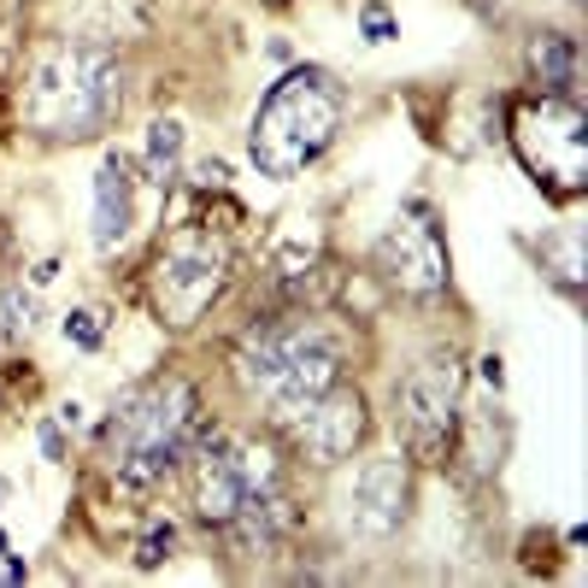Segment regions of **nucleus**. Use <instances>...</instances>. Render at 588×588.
I'll use <instances>...</instances> for the list:
<instances>
[{"label": "nucleus", "mask_w": 588, "mask_h": 588, "mask_svg": "<svg viewBox=\"0 0 588 588\" xmlns=\"http://www.w3.org/2000/svg\"><path fill=\"white\" fill-rule=\"evenodd\" d=\"M200 436V394L183 377H160L148 389H130L112 412V465L124 489H160L177 471V459H188V442Z\"/></svg>", "instance_id": "20e7f679"}, {"label": "nucleus", "mask_w": 588, "mask_h": 588, "mask_svg": "<svg viewBox=\"0 0 588 588\" xmlns=\"http://www.w3.org/2000/svg\"><path fill=\"white\" fill-rule=\"evenodd\" d=\"M366 394L359 389H341L330 383L324 394H313L294 418L283 424L294 436V454H301L306 465H318V471H330V465H341L359 447V436H366Z\"/></svg>", "instance_id": "9b49d317"}, {"label": "nucleus", "mask_w": 588, "mask_h": 588, "mask_svg": "<svg viewBox=\"0 0 588 588\" xmlns=\"http://www.w3.org/2000/svg\"><path fill=\"white\" fill-rule=\"evenodd\" d=\"M482 383H489L494 394H500V383H507V371H500V359L489 353V359H482Z\"/></svg>", "instance_id": "412c9836"}, {"label": "nucleus", "mask_w": 588, "mask_h": 588, "mask_svg": "<svg viewBox=\"0 0 588 588\" xmlns=\"http://www.w3.org/2000/svg\"><path fill=\"white\" fill-rule=\"evenodd\" d=\"M195 177H200V188H218V183H224V177H230V171H224V165H218V160H206V165H200V171H195Z\"/></svg>", "instance_id": "aec40b11"}, {"label": "nucleus", "mask_w": 588, "mask_h": 588, "mask_svg": "<svg viewBox=\"0 0 588 588\" xmlns=\"http://www.w3.org/2000/svg\"><path fill=\"white\" fill-rule=\"evenodd\" d=\"M7 318H12V330H30V324H36V306H30V294L7 288Z\"/></svg>", "instance_id": "a211bd4d"}, {"label": "nucleus", "mask_w": 588, "mask_h": 588, "mask_svg": "<svg viewBox=\"0 0 588 588\" xmlns=\"http://www.w3.org/2000/svg\"><path fill=\"white\" fill-rule=\"evenodd\" d=\"M341 107H348V100H341L330 72H318V65H294L288 77L271 83V95L259 100V112H253V130H248L253 165L265 171V177H276V183L301 177V171L336 142Z\"/></svg>", "instance_id": "7ed1b4c3"}, {"label": "nucleus", "mask_w": 588, "mask_h": 588, "mask_svg": "<svg viewBox=\"0 0 588 588\" xmlns=\"http://www.w3.org/2000/svg\"><path fill=\"white\" fill-rule=\"evenodd\" d=\"M177 160H183V124L177 118H153L148 124V153H142V165H148V183H171L177 177Z\"/></svg>", "instance_id": "4468645a"}, {"label": "nucleus", "mask_w": 588, "mask_h": 588, "mask_svg": "<svg viewBox=\"0 0 588 588\" xmlns=\"http://www.w3.org/2000/svg\"><path fill=\"white\" fill-rule=\"evenodd\" d=\"M171 547H177V530L171 524H153L142 542H135V570H160L171 559Z\"/></svg>", "instance_id": "dca6fc26"}, {"label": "nucleus", "mask_w": 588, "mask_h": 588, "mask_svg": "<svg viewBox=\"0 0 588 588\" xmlns=\"http://www.w3.org/2000/svg\"><path fill=\"white\" fill-rule=\"evenodd\" d=\"M377 271L394 294H412V301H436L447 288V248L424 206L389 224V236L377 241Z\"/></svg>", "instance_id": "1a4fd4ad"}, {"label": "nucleus", "mask_w": 588, "mask_h": 588, "mask_svg": "<svg viewBox=\"0 0 588 588\" xmlns=\"http://www.w3.org/2000/svg\"><path fill=\"white\" fill-rule=\"evenodd\" d=\"M530 72L542 77L547 95H565L570 83H577V42L559 36V30H547V36L530 42Z\"/></svg>", "instance_id": "ddd939ff"}, {"label": "nucleus", "mask_w": 588, "mask_h": 588, "mask_svg": "<svg viewBox=\"0 0 588 588\" xmlns=\"http://www.w3.org/2000/svg\"><path fill=\"white\" fill-rule=\"evenodd\" d=\"M135 224V183H130V165L124 153H107L95 171V248L112 253L118 241L130 236Z\"/></svg>", "instance_id": "f8f14e48"}, {"label": "nucleus", "mask_w": 588, "mask_h": 588, "mask_svg": "<svg viewBox=\"0 0 588 588\" xmlns=\"http://www.w3.org/2000/svg\"><path fill=\"white\" fill-rule=\"evenodd\" d=\"M465 412V366L459 353H424L401 383H394V436L406 442L412 459L436 465L459 436Z\"/></svg>", "instance_id": "6e6552de"}, {"label": "nucleus", "mask_w": 588, "mask_h": 588, "mask_svg": "<svg viewBox=\"0 0 588 588\" xmlns=\"http://www.w3.org/2000/svg\"><path fill=\"white\" fill-rule=\"evenodd\" d=\"M406 507H412V471L401 454L366 459L341 489V524H348L353 542H389L406 524Z\"/></svg>", "instance_id": "9d476101"}, {"label": "nucleus", "mask_w": 588, "mask_h": 588, "mask_svg": "<svg viewBox=\"0 0 588 588\" xmlns=\"http://www.w3.org/2000/svg\"><path fill=\"white\" fill-rule=\"evenodd\" d=\"M7 500H12V477H0V507H7Z\"/></svg>", "instance_id": "4be33fe9"}, {"label": "nucleus", "mask_w": 588, "mask_h": 588, "mask_svg": "<svg viewBox=\"0 0 588 588\" xmlns=\"http://www.w3.org/2000/svg\"><path fill=\"white\" fill-rule=\"evenodd\" d=\"M512 148L547 195H582L588 183V112L565 95H535L512 112Z\"/></svg>", "instance_id": "0eeeda50"}, {"label": "nucleus", "mask_w": 588, "mask_h": 588, "mask_svg": "<svg viewBox=\"0 0 588 588\" xmlns=\"http://www.w3.org/2000/svg\"><path fill=\"white\" fill-rule=\"evenodd\" d=\"M236 377L271 424H288L313 394L341 377V341L324 318H271L236 341Z\"/></svg>", "instance_id": "f03ea898"}, {"label": "nucleus", "mask_w": 588, "mask_h": 588, "mask_svg": "<svg viewBox=\"0 0 588 588\" xmlns=\"http://www.w3.org/2000/svg\"><path fill=\"white\" fill-rule=\"evenodd\" d=\"M359 30H366V42H394V12L383 0H371V7L359 12Z\"/></svg>", "instance_id": "f3484780"}, {"label": "nucleus", "mask_w": 588, "mask_h": 588, "mask_svg": "<svg viewBox=\"0 0 588 588\" xmlns=\"http://www.w3.org/2000/svg\"><path fill=\"white\" fill-rule=\"evenodd\" d=\"M124 107V65L100 42H47L24 72V124L54 135V142H83L100 135Z\"/></svg>", "instance_id": "f257e3e1"}, {"label": "nucleus", "mask_w": 588, "mask_h": 588, "mask_svg": "<svg viewBox=\"0 0 588 588\" xmlns=\"http://www.w3.org/2000/svg\"><path fill=\"white\" fill-rule=\"evenodd\" d=\"M42 454H47V459H65V442H59L54 424H42Z\"/></svg>", "instance_id": "6ab92c4d"}, {"label": "nucleus", "mask_w": 588, "mask_h": 588, "mask_svg": "<svg viewBox=\"0 0 588 588\" xmlns=\"http://www.w3.org/2000/svg\"><path fill=\"white\" fill-rule=\"evenodd\" d=\"M188 454H195L188 459V494H195V512L213 530L230 524L248 500L283 489V465L253 436H200L188 442Z\"/></svg>", "instance_id": "39448f33"}, {"label": "nucleus", "mask_w": 588, "mask_h": 588, "mask_svg": "<svg viewBox=\"0 0 588 588\" xmlns=\"http://www.w3.org/2000/svg\"><path fill=\"white\" fill-rule=\"evenodd\" d=\"M224 283H230V248L213 230H177L153 259L148 301L165 330H195V324L218 306Z\"/></svg>", "instance_id": "423d86ee"}, {"label": "nucleus", "mask_w": 588, "mask_h": 588, "mask_svg": "<svg viewBox=\"0 0 588 588\" xmlns=\"http://www.w3.org/2000/svg\"><path fill=\"white\" fill-rule=\"evenodd\" d=\"M65 341H77L83 353H95L100 341H107V324H100L95 306H77V313H65Z\"/></svg>", "instance_id": "2eb2a0df"}]
</instances>
